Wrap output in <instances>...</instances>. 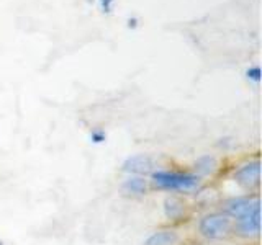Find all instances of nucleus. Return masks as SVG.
<instances>
[{"mask_svg":"<svg viewBox=\"0 0 262 245\" xmlns=\"http://www.w3.org/2000/svg\"><path fill=\"white\" fill-rule=\"evenodd\" d=\"M152 183L159 190L167 191H188L199 186V175L184 174V172H169V170H158L152 172Z\"/></svg>","mask_w":262,"mask_h":245,"instance_id":"nucleus-1","label":"nucleus"},{"mask_svg":"<svg viewBox=\"0 0 262 245\" xmlns=\"http://www.w3.org/2000/svg\"><path fill=\"white\" fill-rule=\"evenodd\" d=\"M233 223L231 217L226 216L225 212H213L200 219L199 232L208 240H221L231 234Z\"/></svg>","mask_w":262,"mask_h":245,"instance_id":"nucleus-2","label":"nucleus"},{"mask_svg":"<svg viewBox=\"0 0 262 245\" xmlns=\"http://www.w3.org/2000/svg\"><path fill=\"white\" fill-rule=\"evenodd\" d=\"M257 206H260L257 196H254V198H251V196H237V198H231L226 201L225 214L234 220H239L241 217L248 216Z\"/></svg>","mask_w":262,"mask_h":245,"instance_id":"nucleus-3","label":"nucleus"},{"mask_svg":"<svg viewBox=\"0 0 262 245\" xmlns=\"http://www.w3.org/2000/svg\"><path fill=\"white\" fill-rule=\"evenodd\" d=\"M234 182L246 190H252L260 182V162L252 160L241 165L234 172Z\"/></svg>","mask_w":262,"mask_h":245,"instance_id":"nucleus-4","label":"nucleus"},{"mask_svg":"<svg viewBox=\"0 0 262 245\" xmlns=\"http://www.w3.org/2000/svg\"><path fill=\"white\" fill-rule=\"evenodd\" d=\"M236 232L241 237H246V239L259 235V232H260V206L252 209L248 216L236 220Z\"/></svg>","mask_w":262,"mask_h":245,"instance_id":"nucleus-5","label":"nucleus"},{"mask_svg":"<svg viewBox=\"0 0 262 245\" xmlns=\"http://www.w3.org/2000/svg\"><path fill=\"white\" fill-rule=\"evenodd\" d=\"M154 168V160L152 157L146 154H139L129 157L125 163H123V170L128 172V174H135V175H146L152 172Z\"/></svg>","mask_w":262,"mask_h":245,"instance_id":"nucleus-6","label":"nucleus"},{"mask_svg":"<svg viewBox=\"0 0 262 245\" xmlns=\"http://www.w3.org/2000/svg\"><path fill=\"white\" fill-rule=\"evenodd\" d=\"M177 242V234L174 231H158L146 239L144 245H174Z\"/></svg>","mask_w":262,"mask_h":245,"instance_id":"nucleus-7","label":"nucleus"},{"mask_svg":"<svg viewBox=\"0 0 262 245\" xmlns=\"http://www.w3.org/2000/svg\"><path fill=\"white\" fill-rule=\"evenodd\" d=\"M164 209H166V216L169 219H180L184 216V211H185V204L180 201L176 196H169L164 201Z\"/></svg>","mask_w":262,"mask_h":245,"instance_id":"nucleus-8","label":"nucleus"},{"mask_svg":"<svg viewBox=\"0 0 262 245\" xmlns=\"http://www.w3.org/2000/svg\"><path fill=\"white\" fill-rule=\"evenodd\" d=\"M123 191L128 193V194H144L146 193V180L141 177H129L125 180L123 183Z\"/></svg>","mask_w":262,"mask_h":245,"instance_id":"nucleus-9","label":"nucleus"},{"mask_svg":"<svg viewBox=\"0 0 262 245\" xmlns=\"http://www.w3.org/2000/svg\"><path fill=\"white\" fill-rule=\"evenodd\" d=\"M195 168L200 175H210L216 170V159L213 155H203L196 160Z\"/></svg>","mask_w":262,"mask_h":245,"instance_id":"nucleus-10","label":"nucleus"},{"mask_svg":"<svg viewBox=\"0 0 262 245\" xmlns=\"http://www.w3.org/2000/svg\"><path fill=\"white\" fill-rule=\"evenodd\" d=\"M246 76L248 79L254 80V82H259L260 80V67L259 65H254V67H249L248 72H246Z\"/></svg>","mask_w":262,"mask_h":245,"instance_id":"nucleus-11","label":"nucleus"},{"mask_svg":"<svg viewBox=\"0 0 262 245\" xmlns=\"http://www.w3.org/2000/svg\"><path fill=\"white\" fill-rule=\"evenodd\" d=\"M113 2L115 0H98V5H100V10L103 13H110L113 8Z\"/></svg>","mask_w":262,"mask_h":245,"instance_id":"nucleus-12","label":"nucleus"},{"mask_svg":"<svg viewBox=\"0 0 262 245\" xmlns=\"http://www.w3.org/2000/svg\"><path fill=\"white\" fill-rule=\"evenodd\" d=\"M90 139H92L94 142H103L105 141V134L102 133V131H94L92 134H90Z\"/></svg>","mask_w":262,"mask_h":245,"instance_id":"nucleus-13","label":"nucleus"},{"mask_svg":"<svg viewBox=\"0 0 262 245\" xmlns=\"http://www.w3.org/2000/svg\"><path fill=\"white\" fill-rule=\"evenodd\" d=\"M136 24H138V20L136 18H128V27L129 28H136Z\"/></svg>","mask_w":262,"mask_h":245,"instance_id":"nucleus-14","label":"nucleus"}]
</instances>
